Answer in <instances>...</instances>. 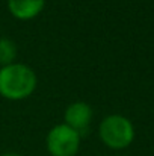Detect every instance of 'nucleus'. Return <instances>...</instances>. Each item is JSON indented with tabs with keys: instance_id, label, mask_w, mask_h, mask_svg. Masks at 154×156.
<instances>
[{
	"instance_id": "1",
	"label": "nucleus",
	"mask_w": 154,
	"mask_h": 156,
	"mask_svg": "<svg viewBox=\"0 0 154 156\" xmlns=\"http://www.w3.org/2000/svg\"><path fill=\"white\" fill-rule=\"evenodd\" d=\"M35 71L26 64H9L0 68V96L8 100H23L36 88Z\"/></svg>"
},
{
	"instance_id": "2",
	"label": "nucleus",
	"mask_w": 154,
	"mask_h": 156,
	"mask_svg": "<svg viewBox=\"0 0 154 156\" xmlns=\"http://www.w3.org/2000/svg\"><path fill=\"white\" fill-rule=\"evenodd\" d=\"M98 135L104 146L113 150L127 149L135 140L133 123L119 114H112L103 118L98 127Z\"/></svg>"
},
{
	"instance_id": "3",
	"label": "nucleus",
	"mask_w": 154,
	"mask_h": 156,
	"mask_svg": "<svg viewBox=\"0 0 154 156\" xmlns=\"http://www.w3.org/2000/svg\"><path fill=\"white\" fill-rule=\"evenodd\" d=\"M80 133L70 126L56 124L46 138V146L51 156H76L80 147Z\"/></svg>"
},
{
	"instance_id": "4",
	"label": "nucleus",
	"mask_w": 154,
	"mask_h": 156,
	"mask_svg": "<svg viewBox=\"0 0 154 156\" xmlns=\"http://www.w3.org/2000/svg\"><path fill=\"white\" fill-rule=\"evenodd\" d=\"M92 115H94V111L88 103L74 102L65 109L63 118H65L67 126H70L71 129L79 132L80 136H83L89 129V124L92 121Z\"/></svg>"
},
{
	"instance_id": "5",
	"label": "nucleus",
	"mask_w": 154,
	"mask_h": 156,
	"mask_svg": "<svg viewBox=\"0 0 154 156\" xmlns=\"http://www.w3.org/2000/svg\"><path fill=\"white\" fill-rule=\"evenodd\" d=\"M46 0H8L11 15L18 20H32L44 9Z\"/></svg>"
},
{
	"instance_id": "6",
	"label": "nucleus",
	"mask_w": 154,
	"mask_h": 156,
	"mask_svg": "<svg viewBox=\"0 0 154 156\" xmlns=\"http://www.w3.org/2000/svg\"><path fill=\"white\" fill-rule=\"evenodd\" d=\"M17 58V46L11 38H0V65H9L14 64Z\"/></svg>"
},
{
	"instance_id": "7",
	"label": "nucleus",
	"mask_w": 154,
	"mask_h": 156,
	"mask_svg": "<svg viewBox=\"0 0 154 156\" xmlns=\"http://www.w3.org/2000/svg\"><path fill=\"white\" fill-rule=\"evenodd\" d=\"M0 156H21V155H18V153H3Z\"/></svg>"
}]
</instances>
